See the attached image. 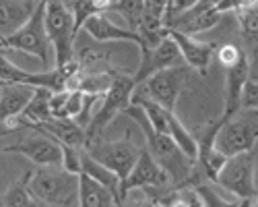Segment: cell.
Here are the masks:
<instances>
[{
    "label": "cell",
    "instance_id": "4fadbf2b",
    "mask_svg": "<svg viewBox=\"0 0 258 207\" xmlns=\"http://www.w3.org/2000/svg\"><path fill=\"white\" fill-rule=\"evenodd\" d=\"M217 3L219 0H201V3L186 9L184 13L176 15V17H169L165 21V27L188 33V35L209 31L217 25L219 19H221V11L217 9Z\"/></svg>",
    "mask_w": 258,
    "mask_h": 207
},
{
    "label": "cell",
    "instance_id": "8992f818",
    "mask_svg": "<svg viewBox=\"0 0 258 207\" xmlns=\"http://www.w3.org/2000/svg\"><path fill=\"white\" fill-rule=\"evenodd\" d=\"M258 141V110L240 108L231 116L223 118L215 133V147L227 158L233 153L250 151Z\"/></svg>",
    "mask_w": 258,
    "mask_h": 207
},
{
    "label": "cell",
    "instance_id": "6da1fadb",
    "mask_svg": "<svg viewBox=\"0 0 258 207\" xmlns=\"http://www.w3.org/2000/svg\"><path fill=\"white\" fill-rule=\"evenodd\" d=\"M128 116H131L145 137V147L149 149L159 166L167 172L169 180L174 186H182V184H195L199 182V176H197V166L192 162L178 145L176 141L171 139L167 133H161L157 129H153V124L149 122L145 110L139 106V104H131L126 110H124Z\"/></svg>",
    "mask_w": 258,
    "mask_h": 207
},
{
    "label": "cell",
    "instance_id": "52a82bcc",
    "mask_svg": "<svg viewBox=\"0 0 258 207\" xmlns=\"http://www.w3.org/2000/svg\"><path fill=\"white\" fill-rule=\"evenodd\" d=\"M215 184L223 189L227 195L238 197L242 203H252L258 197L256 180H254V156L250 151L233 153L225 160L219 170Z\"/></svg>",
    "mask_w": 258,
    "mask_h": 207
},
{
    "label": "cell",
    "instance_id": "7a4b0ae2",
    "mask_svg": "<svg viewBox=\"0 0 258 207\" xmlns=\"http://www.w3.org/2000/svg\"><path fill=\"white\" fill-rule=\"evenodd\" d=\"M29 193L35 205H79V174L62 166H37L29 178Z\"/></svg>",
    "mask_w": 258,
    "mask_h": 207
},
{
    "label": "cell",
    "instance_id": "484cf974",
    "mask_svg": "<svg viewBox=\"0 0 258 207\" xmlns=\"http://www.w3.org/2000/svg\"><path fill=\"white\" fill-rule=\"evenodd\" d=\"M107 13H118L133 31L141 25L145 15V0H110Z\"/></svg>",
    "mask_w": 258,
    "mask_h": 207
},
{
    "label": "cell",
    "instance_id": "4dcf8cb0",
    "mask_svg": "<svg viewBox=\"0 0 258 207\" xmlns=\"http://www.w3.org/2000/svg\"><path fill=\"white\" fill-rule=\"evenodd\" d=\"M197 3H201V0H169V9H167V15H165V21H167L169 17H176V15L184 13V11L190 9V7H195ZM165 29H167V27H165Z\"/></svg>",
    "mask_w": 258,
    "mask_h": 207
},
{
    "label": "cell",
    "instance_id": "83f0119b",
    "mask_svg": "<svg viewBox=\"0 0 258 207\" xmlns=\"http://www.w3.org/2000/svg\"><path fill=\"white\" fill-rule=\"evenodd\" d=\"M81 153L83 147H73V145H62V168H67L75 174L81 172Z\"/></svg>",
    "mask_w": 258,
    "mask_h": 207
},
{
    "label": "cell",
    "instance_id": "ffe728a7",
    "mask_svg": "<svg viewBox=\"0 0 258 207\" xmlns=\"http://www.w3.org/2000/svg\"><path fill=\"white\" fill-rule=\"evenodd\" d=\"M39 0H0V37L15 33L29 19Z\"/></svg>",
    "mask_w": 258,
    "mask_h": 207
},
{
    "label": "cell",
    "instance_id": "ba28073f",
    "mask_svg": "<svg viewBox=\"0 0 258 207\" xmlns=\"http://www.w3.org/2000/svg\"><path fill=\"white\" fill-rule=\"evenodd\" d=\"M186 79H188V69H186L184 65L167 67V69H163V71L151 75L149 79L141 81L139 85L135 87L133 95L153 99L155 104L163 106L165 110L174 112Z\"/></svg>",
    "mask_w": 258,
    "mask_h": 207
},
{
    "label": "cell",
    "instance_id": "1f68e13d",
    "mask_svg": "<svg viewBox=\"0 0 258 207\" xmlns=\"http://www.w3.org/2000/svg\"><path fill=\"white\" fill-rule=\"evenodd\" d=\"M23 131H25V127H5V129H0V139L15 135V133H23Z\"/></svg>",
    "mask_w": 258,
    "mask_h": 207
},
{
    "label": "cell",
    "instance_id": "4316f807",
    "mask_svg": "<svg viewBox=\"0 0 258 207\" xmlns=\"http://www.w3.org/2000/svg\"><path fill=\"white\" fill-rule=\"evenodd\" d=\"M235 15H238L244 37L250 41V44H258V3L235 11Z\"/></svg>",
    "mask_w": 258,
    "mask_h": 207
},
{
    "label": "cell",
    "instance_id": "836d02e7",
    "mask_svg": "<svg viewBox=\"0 0 258 207\" xmlns=\"http://www.w3.org/2000/svg\"><path fill=\"white\" fill-rule=\"evenodd\" d=\"M3 52H5V50H3V44H0V54H3Z\"/></svg>",
    "mask_w": 258,
    "mask_h": 207
},
{
    "label": "cell",
    "instance_id": "603a6c76",
    "mask_svg": "<svg viewBox=\"0 0 258 207\" xmlns=\"http://www.w3.org/2000/svg\"><path fill=\"white\" fill-rule=\"evenodd\" d=\"M167 133L169 137L176 141L178 147L192 160V162H197V156H199V143H197V137L192 135L184 124L180 122V118L176 116V112H169L167 116Z\"/></svg>",
    "mask_w": 258,
    "mask_h": 207
},
{
    "label": "cell",
    "instance_id": "9a60e30c",
    "mask_svg": "<svg viewBox=\"0 0 258 207\" xmlns=\"http://www.w3.org/2000/svg\"><path fill=\"white\" fill-rule=\"evenodd\" d=\"M81 31L95 41H131L135 46H141V37L137 31H133L131 27H122V25L114 23L105 13H97V15L89 17L83 23Z\"/></svg>",
    "mask_w": 258,
    "mask_h": 207
},
{
    "label": "cell",
    "instance_id": "d6a6232c",
    "mask_svg": "<svg viewBox=\"0 0 258 207\" xmlns=\"http://www.w3.org/2000/svg\"><path fill=\"white\" fill-rule=\"evenodd\" d=\"M250 79H254V81H258V60L254 62V65H252V62H250V75H248Z\"/></svg>",
    "mask_w": 258,
    "mask_h": 207
},
{
    "label": "cell",
    "instance_id": "2e32d148",
    "mask_svg": "<svg viewBox=\"0 0 258 207\" xmlns=\"http://www.w3.org/2000/svg\"><path fill=\"white\" fill-rule=\"evenodd\" d=\"M167 35L176 41V46L180 50V56H182V62L186 67L195 69L199 73H205L211 65V60L215 56V48L207 41H201L197 37H192L188 33H182V31H176V29H167Z\"/></svg>",
    "mask_w": 258,
    "mask_h": 207
},
{
    "label": "cell",
    "instance_id": "277c9868",
    "mask_svg": "<svg viewBox=\"0 0 258 207\" xmlns=\"http://www.w3.org/2000/svg\"><path fill=\"white\" fill-rule=\"evenodd\" d=\"M135 87L137 85L133 81V75L122 73V71H114L112 85L101 95L97 108H95V112L87 124V129H85V133H87V145L99 141L103 131L107 129V124H110L120 112H124L128 106H131ZM87 145H85V147H87Z\"/></svg>",
    "mask_w": 258,
    "mask_h": 207
},
{
    "label": "cell",
    "instance_id": "7c38bea8",
    "mask_svg": "<svg viewBox=\"0 0 258 207\" xmlns=\"http://www.w3.org/2000/svg\"><path fill=\"white\" fill-rule=\"evenodd\" d=\"M139 52H141L139 67L133 73L135 85H139L141 81L149 79L151 75H155V73H159V71H163L167 67L182 65L180 50L176 46V41L171 39L169 35H165L159 44H155V46H141Z\"/></svg>",
    "mask_w": 258,
    "mask_h": 207
},
{
    "label": "cell",
    "instance_id": "30bf717a",
    "mask_svg": "<svg viewBox=\"0 0 258 207\" xmlns=\"http://www.w3.org/2000/svg\"><path fill=\"white\" fill-rule=\"evenodd\" d=\"M31 133L21 137L17 143H11L3 149L5 153L23 156L35 166H60L62 164V145L50 135L29 129Z\"/></svg>",
    "mask_w": 258,
    "mask_h": 207
},
{
    "label": "cell",
    "instance_id": "d6986e66",
    "mask_svg": "<svg viewBox=\"0 0 258 207\" xmlns=\"http://www.w3.org/2000/svg\"><path fill=\"white\" fill-rule=\"evenodd\" d=\"M120 199L116 197V193L105 186L103 182L95 180L93 176L79 172V205L85 207H110V205H118Z\"/></svg>",
    "mask_w": 258,
    "mask_h": 207
},
{
    "label": "cell",
    "instance_id": "e0dca14e",
    "mask_svg": "<svg viewBox=\"0 0 258 207\" xmlns=\"http://www.w3.org/2000/svg\"><path fill=\"white\" fill-rule=\"evenodd\" d=\"M31 85L25 83H7L0 87V122H7V127H23L15 120L23 114L27 101L33 95Z\"/></svg>",
    "mask_w": 258,
    "mask_h": 207
},
{
    "label": "cell",
    "instance_id": "44dd1931",
    "mask_svg": "<svg viewBox=\"0 0 258 207\" xmlns=\"http://www.w3.org/2000/svg\"><path fill=\"white\" fill-rule=\"evenodd\" d=\"M50 95H52L50 89L35 87L31 99L27 101V106H25V110H23V114H21L15 122H17V124H23V127L27 129L29 124H37V122H44L46 118H50V116H52V110H50Z\"/></svg>",
    "mask_w": 258,
    "mask_h": 207
},
{
    "label": "cell",
    "instance_id": "d4e9b609",
    "mask_svg": "<svg viewBox=\"0 0 258 207\" xmlns=\"http://www.w3.org/2000/svg\"><path fill=\"white\" fill-rule=\"evenodd\" d=\"M64 5L69 7V11L73 13V21H75V31L77 35L81 33L83 23L89 17L97 15V13H107L110 7V0H64Z\"/></svg>",
    "mask_w": 258,
    "mask_h": 207
},
{
    "label": "cell",
    "instance_id": "cb8c5ba5",
    "mask_svg": "<svg viewBox=\"0 0 258 207\" xmlns=\"http://www.w3.org/2000/svg\"><path fill=\"white\" fill-rule=\"evenodd\" d=\"M81 172L93 176L95 180L103 182L105 186H110V189L116 193V197L120 199V178L110 168H105L103 164H99L95 158H91L85 147H83V153H81ZM120 203H122V199H120Z\"/></svg>",
    "mask_w": 258,
    "mask_h": 207
},
{
    "label": "cell",
    "instance_id": "9c48e42d",
    "mask_svg": "<svg viewBox=\"0 0 258 207\" xmlns=\"http://www.w3.org/2000/svg\"><path fill=\"white\" fill-rule=\"evenodd\" d=\"M87 153L95 158L99 164H103L105 168H110L120 180L128 176V172L133 170L135 162L141 156V147L135 145L131 139H118V141H95L89 143Z\"/></svg>",
    "mask_w": 258,
    "mask_h": 207
},
{
    "label": "cell",
    "instance_id": "ac0fdd59",
    "mask_svg": "<svg viewBox=\"0 0 258 207\" xmlns=\"http://www.w3.org/2000/svg\"><path fill=\"white\" fill-rule=\"evenodd\" d=\"M250 75V58L244 52V56L235 62V65L225 69V110H223V118L231 116L235 110H240V97H242V89L244 83L248 81Z\"/></svg>",
    "mask_w": 258,
    "mask_h": 207
},
{
    "label": "cell",
    "instance_id": "f546056e",
    "mask_svg": "<svg viewBox=\"0 0 258 207\" xmlns=\"http://www.w3.org/2000/svg\"><path fill=\"white\" fill-rule=\"evenodd\" d=\"M240 108H248V110H258V81L250 79L244 83L242 89V97H240Z\"/></svg>",
    "mask_w": 258,
    "mask_h": 207
},
{
    "label": "cell",
    "instance_id": "8fae6325",
    "mask_svg": "<svg viewBox=\"0 0 258 207\" xmlns=\"http://www.w3.org/2000/svg\"><path fill=\"white\" fill-rule=\"evenodd\" d=\"M169 184H171V180H169L167 172L159 166V162L149 153L147 147H141V156L135 162L133 170L128 172L126 178L120 180V199L124 203L126 197L133 191L153 189V186H169Z\"/></svg>",
    "mask_w": 258,
    "mask_h": 207
},
{
    "label": "cell",
    "instance_id": "3957f363",
    "mask_svg": "<svg viewBox=\"0 0 258 207\" xmlns=\"http://www.w3.org/2000/svg\"><path fill=\"white\" fill-rule=\"evenodd\" d=\"M44 7H46V0H39L25 23L15 33L0 37V44H3V50H15V52L29 54V56L37 58L44 69H50L54 50H52V41L48 37L46 23H44Z\"/></svg>",
    "mask_w": 258,
    "mask_h": 207
},
{
    "label": "cell",
    "instance_id": "5bb4252c",
    "mask_svg": "<svg viewBox=\"0 0 258 207\" xmlns=\"http://www.w3.org/2000/svg\"><path fill=\"white\" fill-rule=\"evenodd\" d=\"M27 129H35V131L46 133L52 139H56L60 145H73V147H85V145H87L85 127H81V124L71 116H50L44 122L29 124Z\"/></svg>",
    "mask_w": 258,
    "mask_h": 207
},
{
    "label": "cell",
    "instance_id": "7402d4cb",
    "mask_svg": "<svg viewBox=\"0 0 258 207\" xmlns=\"http://www.w3.org/2000/svg\"><path fill=\"white\" fill-rule=\"evenodd\" d=\"M33 170H25L17 180L11 182L9 189L0 195V207H27L35 205L31 193H29V178Z\"/></svg>",
    "mask_w": 258,
    "mask_h": 207
},
{
    "label": "cell",
    "instance_id": "5b68a950",
    "mask_svg": "<svg viewBox=\"0 0 258 207\" xmlns=\"http://www.w3.org/2000/svg\"><path fill=\"white\" fill-rule=\"evenodd\" d=\"M44 23L54 50V67H64L75 60V21L73 13L64 5V0H46Z\"/></svg>",
    "mask_w": 258,
    "mask_h": 207
},
{
    "label": "cell",
    "instance_id": "f1b7e54d",
    "mask_svg": "<svg viewBox=\"0 0 258 207\" xmlns=\"http://www.w3.org/2000/svg\"><path fill=\"white\" fill-rule=\"evenodd\" d=\"M215 56H217V60L221 62V67L227 69V67L235 65V62L244 56V52L235 44H223V46H219L217 50H215Z\"/></svg>",
    "mask_w": 258,
    "mask_h": 207
}]
</instances>
